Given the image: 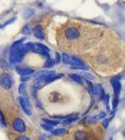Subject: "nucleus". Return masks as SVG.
<instances>
[{"label": "nucleus", "instance_id": "obj_23", "mask_svg": "<svg viewBox=\"0 0 125 140\" xmlns=\"http://www.w3.org/2000/svg\"><path fill=\"white\" fill-rule=\"evenodd\" d=\"M56 59H57V63L60 62V55H59L58 52H56Z\"/></svg>", "mask_w": 125, "mask_h": 140}, {"label": "nucleus", "instance_id": "obj_8", "mask_svg": "<svg viewBox=\"0 0 125 140\" xmlns=\"http://www.w3.org/2000/svg\"><path fill=\"white\" fill-rule=\"evenodd\" d=\"M19 101H20V104H21L23 111H24L27 115H31L32 114L31 107H30V105L28 104V102H27L22 96H20V97H19Z\"/></svg>", "mask_w": 125, "mask_h": 140}, {"label": "nucleus", "instance_id": "obj_7", "mask_svg": "<svg viewBox=\"0 0 125 140\" xmlns=\"http://www.w3.org/2000/svg\"><path fill=\"white\" fill-rule=\"evenodd\" d=\"M111 83H112V86H113L114 93H115L114 99L118 100L119 95H120V89H121V85H120V77H116V78H112V79H111Z\"/></svg>", "mask_w": 125, "mask_h": 140}, {"label": "nucleus", "instance_id": "obj_5", "mask_svg": "<svg viewBox=\"0 0 125 140\" xmlns=\"http://www.w3.org/2000/svg\"><path fill=\"white\" fill-rule=\"evenodd\" d=\"M32 51L34 52H36L37 54H40V55H43L44 57H47L48 59L50 58V55H49V48L46 47L43 44H40V43H37V44H34L33 46V49Z\"/></svg>", "mask_w": 125, "mask_h": 140}, {"label": "nucleus", "instance_id": "obj_6", "mask_svg": "<svg viewBox=\"0 0 125 140\" xmlns=\"http://www.w3.org/2000/svg\"><path fill=\"white\" fill-rule=\"evenodd\" d=\"M0 85L3 87L4 89H10L11 87V78L10 76L3 73L1 76H0Z\"/></svg>", "mask_w": 125, "mask_h": 140}, {"label": "nucleus", "instance_id": "obj_20", "mask_svg": "<svg viewBox=\"0 0 125 140\" xmlns=\"http://www.w3.org/2000/svg\"><path fill=\"white\" fill-rule=\"evenodd\" d=\"M24 91H25V85L24 84H21L20 88H19V92H20V93H23Z\"/></svg>", "mask_w": 125, "mask_h": 140}, {"label": "nucleus", "instance_id": "obj_17", "mask_svg": "<svg viewBox=\"0 0 125 140\" xmlns=\"http://www.w3.org/2000/svg\"><path fill=\"white\" fill-rule=\"evenodd\" d=\"M9 67V65H8V63L7 61L5 60H0V68H2V69H7V68Z\"/></svg>", "mask_w": 125, "mask_h": 140}, {"label": "nucleus", "instance_id": "obj_15", "mask_svg": "<svg viewBox=\"0 0 125 140\" xmlns=\"http://www.w3.org/2000/svg\"><path fill=\"white\" fill-rule=\"evenodd\" d=\"M43 121L44 122H46L48 125H50V126H55V125H57L59 122L56 121V120H52V119H43Z\"/></svg>", "mask_w": 125, "mask_h": 140}, {"label": "nucleus", "instance_id": "obj_9", "mask_svg": "<svg viewBox=\"0 0 125 140\" xmlns=\"http://www.w3.org/2000/svg\"><path fill=\"white\" fill-rule=\"evenodd\" d=\"M17 72L19 74H21V76H29L34 73V70L32 68H28V67H22V66H18L16 68Z\"/></svg>", "mask_w": 125, "mask_h": 140}, {"label": "nucleus", "instance_id": "obj_10", "mask_svg": "<svg viewBox=\"0 0 125 140\" xmlns=\"http://www.w3.org/2000/svg\"><path fill=\"white\" fill-rule=\"evenodd\" d=\"M35 36L36 37L39 38V39H43L44 38V34H43V31H42V27L41 26H37L35 29Z\"/></svg>", "mask_w": 125, "mask_h": 140}, {"label": "nucleus", "instance_id": "obj_4", "mask_svg": "<svg viewBox=\"0 0 125 140\" xmlns=\"http://www.w3.org/2000/svg\"><path fill=\"white\" fill-rule=\"evenodd\" d=\"M12 128L14 131H16L17 133H24L26 132V125L24 123V121L19 118V117H16L12 119Z\"/></svg>", "mask_w": 125, "mask_h": 140}, {"label": "nucleus", "instance_id": "obj_21", "mask_svg": "<svg viewBox=\"0 0 125 140\" xmlns=\"http://www.w3.org/2000/svg\"><path fill=\"white\" fill-rule=\"evenodd\" d=\"M15 140H30L27 136H20V137H18L17 139Z\"/></svg>", "mask_w": 125, "mask_h": 140}, {"label": "nucleus", "instance_id": "obj_2", "mask_svg": "<svg viewBox=\"0 0 125 140\" xmlns=\"http://www.w3.org/2000/svg\"><path fill=\"white\" fill-rule=\"evenodd\" d=\"M83 58L95 72L113 75L125 66V43L111 30Z\"/></svg>", "mask_w": 125, "mask_h": 140}, {"label": "nucleus", "instance_id": "obj_18", "mask_svg": "<svg viewBox=\"0 0 125 140\" xmlns=\"http://www.w3.org/2000/svg\"><path fill=\"white\" fill-rule=\"evenodd\" d=\"M75 119H77V117H74V118H69L68 119H66V120H64L62 123L63 124H68V123H71L72 121H74Z\"/></svg>", "mask_w": 125, "mask_h": 140}, {"label": "nucleus", "instance_id": "obj_13", "mask_svg": "<svg viewBox=\"0 0 125 140\" xmlns=\"http://www.w3.org/2000/svg\"><path fill=\"white\" fill-rule=\"evenodd\" d=\"M104 113H101V114H98V115H96V116H94V117H92L91 119H89V122H94V121H96L98 119H100V118H104Z\"/></svg>", "mask_w": 125, "mask_h": 140}, {"label": "nucleus", "instance_id": "obj_1", "mask_svg": "<svg viewBox=\"0 0 125 140\" xmlns=\"http://www.w3.org/2000/svg\"><path fill=\"white\" fill-rule=\"evenodd\" d=\"M106 30L102 26L70 20L57 30L58 46L64 52L83 57L99 43Z\"/></svg>", "mask_w": 125, "mask_h": 140}, {"label": "nucleus", "instance_id": "obj_24", "mask_svg": "<svg viewBox=\"0 0 125 140\" xmlns=\"http://www.w3.org/2000/svg\"><path fill=\"white\" fill-rule=\"evenodd\" d=\"M107 124H108V120H107V119H105V120L104 121V127H106V126H107Z\"/></svg>", "mask_w": 125, "mask_h": 140}, {"label": "nucleus", "instance_id": "obj_25", "mask_svg": "<svg viewBox=\"0 0 125 140\" xmlns=\"http://www.w3.org/2000/svg\"><path fill=\"white\" fill-rule=\"evenodd\" d=\"M110 140H112V139H110Z\"/></svg>", "mask_w": 125, "mask_h": 140}, {"label": "nucleus", "instance_id": "obj_11", "mask_svg": "<svg viewBox=\"0 0 125 140\" xmlns=\"http://www.w3.org/2000/svg\"><path fill=\"white\" fill-rule=\"evenodd\" d=\"M69 77H70L71 78H73L76 82H78V84H80V85H82V84L84 83L83 78H81L80 76L77 75V74H70V75H69Z\"/></svg>", "mask_w": 125, "mask_h": 140}, {"label": "nucleus", "instance_id": "obj_12", "mask_svg": "<svg viewBox=\"0 0 125 140\" xmlns=\"http://www.w3.org/2000/svg\"><path fill=\"white\" fill-rule=\"evenodd\" d=\"M62 60L63 64H65V65H71V57L67 55V54H65V53H63L62 55Z\"/></svg>", "mask_w": 125, "mask_h": 140}, {"label": "nucleus", "instance_id": "obj_16", "mask_svg": "<svg viewBox=\"0 0 125 140\" xmlns=\"http://www.w3.org/2000/svg\"><path fill=\"white\" fill-rule=\"evenodd\" d=\"M54 64H55V61L51 59V58H49L47 61L45 62V67H52V66L54 65Z\"/></svg>", "mask_w": 125, "mask_h": 140}, {"label": "nucleus", "instance_id": "obj_19", "mask_svg": "<svg viewBox=\"0 0 125 140\" xmlns=\"http://www.w3.org/2000/svg\"><path fill=\"white\" fill-rule=\"evenodd\" d=\"M42 128L45 130H47V131H52V126H50V125L48 124H42Z\"/></svg>", "mask_w": 125, "mask_h": 140}, {"label": "nucleus", "instance_id": "obj_14", "mask_svg": "<svg viewBox=\"0 0 125 140\" xmlns=\"http://www.w3.org/2000/svg\"><path fill=\"white\" fill-rule=\"evenodd\" d=\"M52 135H61L62 134L65 133V130L62 129V128H60V129H56V130H52Z\"/></svg>", "mask_w": 125, "mask_h": 140}, {"label": "nucleus", "instance_id": "obj_3", "mask_svg": "<svg viewBox=\"0 0 125 140\" xmlns=\"http://www.w3.org/2000/svg\"><path fill=\"white\" fill-rule=\"evenodd\" d=\"M104 131L99 124L78 126L54 140H102Z\"/></svg>", "mask_w": 125, "mask_h": 140}, {"label": "nucleus", "instance_id": "obj_22", "mask_svg": "<svg viewBox=\"0 0 125 140\" xmlns=\"http://www.w3.org/2000/svg\"><path fill=\"white\" fill-rule=\"evenodd\" d=\"M29 78H30L29 76H22V77H21V80H22V81H25V80H28Z\"/></svg>", "mask_w": 125, "mask_h": 140}]
</instances>
